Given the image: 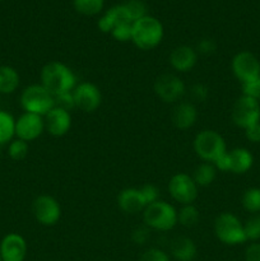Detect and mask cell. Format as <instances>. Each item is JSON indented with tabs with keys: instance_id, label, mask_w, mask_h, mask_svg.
Returning <instances> with one entry per match:
<instances>
[{
	"instance_id": "obj_1",
	"label": "cell",
	"mask_w": 260,
	"mask_h": 261,
	"mask_svg": "<svg viewBox=\"0 0 260 261\" xmlns=\"http://www.w3.org/2000/svg\"><path fill=\"white\" fill-rule=\"evenodd\" d=\"M41 84L54 96H58L74 91L76 87V76L65 64L51 61L41 70Z\"/></svg>"
},
{
	"instance_id": "obj_2",
	"label": "cell",
	"mask_w": 260,
	"mask_h": 261,
	"mask_svg": "<svg viewBox=\"0 0 260 261\" xmlns=\"http://www.w3.org/2000/svg\"><path fill=\"white\" fill-rule=\"evenodd\" d=\"M163 38V25L157 18L145 15L133 23L132 41L140 50H152L157 47Z\"/></svg>"
},
{
	"instance_id": "obj_3",
	"label": "cell",
	"mask_w": 260,
	"mask_h": 261,
	"mask_svg": "<svg viewBox=\"0 0 260 261\" xmlns=\"http://www.w3.org/2000/svg\"><path fill=\"white\" fill-rule=\"evenodd\" d=\"M143 219L147 227L157 231H170L177 223V212L171 204L158 200L145 206Z\"/></svg>"
},
{
	"instance_id": "obj_4",
	"label": "cell",
	"mask_w": 260,
	"mask_h": 261,
	"mask_svg": "<svg viewBox=\"0 0 260 261\" xmlns=\"http://www.w3.org/2000/svg\"><path fill=\"white\" fill-rule=\"evenodd\" d=\"M20 106L25 112L45 116L55 107V98L42 84H32L20 94Z\"/></svg>"
},
{
	"instance_id": "obj_5",
	"label": "cell",
	"mask_w": 260,
	"mask_h": 261,
	"mask_svg": "<svg viewBox=\"0 0 260 261\" xmlns=\"http://www.w3.org/2000/svg\"><path fill=\"white\" fill-rule=\"evenodd\" d=\"M194 150L199 158L209 163H214L226 150V142L219 133L214 130L200 132L194 139Z\"/></svg>"
},
{
	"instance_id": "obj_6",
	"label": "cell",
	"mask_w": 260,
	"mask_h": 261,
	"mask_svg": "<svg viewBox=\"0 0 260 261\" xmlns=\"http://www.w3.org/2000/svg\"><path fill=\"white\" fill-rule=\"evenodd\" d=\"M214 233L217 239L226 245H240L247 241L244 224L232 213H222L214 221Z\"/></svg>"
},
{
	"instance_id": "obj_7",
	"label": "cell",
	"mask_w": 260,
	"mask_h": 261,
	"mask_svg": "<svg viewBox=\"0 0 260 261\" xmlns=\"http://www.w3.org/2000/svg\"><path fill=\"white\" fill-rule=\"evenodd\" d=\"M231 117L233 124L242 129H247L257 124L260 120L259 101L242 94L232 107Z\"/></svg>"
},
{
	"instance_id": "obj_8",
	"label": "cell",
	"mask_w": 260,
	"mask_h": 261,
	"mask_svg": "<svg viewBox=\"0 0 260 261\" xmlns=\"http://www.w3.org/2000/svg\"><path fill=\"white\" fill-rule=\"evenodd\" d=\"M168 193L181 205L193 204L198 196V185L186 173H177L168 182Z\"/></svg>"
},
{
	"instance_id": "obj_9",
	"label": "cell",
	"mask_w": 260,
	"mask_h": 261,
	"mask_svg": "<svg viewBox=\"0 0 260 261\" xmlns=\"http://www.w3.org/2000/svg\"><path fill=\"white\" fill-rule=\"evenodd\" d=\"M32 213L42 226H54L61 217L60 204L50 195H40L33 200Z\"/></svg>"
},
{
	"instance_id": "obj_10",
	"label": "cell",
	"mask_w": 260,
	"mask_h": 261,
	"mask_svg": "<svg viewBox=\"0 0 260 261\" xmlns=\"http://www.w3.org/2000/svg\"><path fill=\"white\" fill-rule=\"evenodd\" d=\"M232 71L242 84L250 83L259 78L260 63L254 54L242 51L232 59Z\"/></svg>"
},
{
	"instance_id": "obj_11",
	"label": "cell",
	"mask_w": 260,
	"mask_h": 261,
	"mask_svg": "<svg viewBox=\"0 0 260 261\" xmlns=\"http://www.w3.org/2000/svg\"><path fill=\"white\" fill-rule=\"evenodd\" d=\"M185 84L173 74H162L154 83V92L158 98L166 103H175L185 94Z\"/></svg>"
},
{
	"instance_id": "obj_12",
	"label": "cell",
	"mask_w": 260,
	"mask_h": 261,
	"mask_svg": "<svg viewBox=\"0 0 260 261\" xmlns=\"http://www.w3.org/2000/svg\"><path fill=\"white\" fill-rule=\"evenodd\" d=\"M75 109L83 112H94L102 102V94L98 87L89 82L78 84L73 91Z\"/></svg>"
},
{
	"instance_id": "obj_13",
	"label": "cell",
	"mask_w": 260,
	"mask_h": 261,
	"mask_svg": "<svg viewBox=\"0 0 260 261\" xmlns=\"http://www.w3.org/2000/svg\"><path fill=\"white\" fill-rule=\"evenodd\" d=\"M45 130V121L40 115L24 112L15 120V137L24 142H32L41 137Z\"/></svg>"
},
{
	"instance_id": "obj_14",
	"label": "cell",
	"mask_w": 260,
	"mask_h": 261,
	"mask_svg": "<svg viewBox=\"0 0 260 261\" xmlns=\"http://www.w3.org/2000/svg\"><path fill=\"white\" fill-rule=\"evenodd\" d=\"M0 256L3 261H24L27 256V242L19 233H8L0 242Z\"/></svg>"
},
{
	"instance_id": "obj_15",
	"label": "cell",
	"mask_w": 260,
	"mask_h": 261,
	"mask_svg": "<svg viewBox=\"0 0 260 261\" xmlns=\"http://www.w3.org/2000/svg\"><path fill=\"white\" fill-rule=\"evenodd\" d=\"M43 121H45V129L53 137H63L71 127L70 112L56 106L45 115Z\"/></svg>"
},
{
	"instance_id": "obj_16",
	"label": "cell",
	"mask_w": 260,
	"mask_h": 261,
	"mask_svg": "<svg viewBox=\"0 0 260 261\" xmlns=\"http://www.w3.org/2000/svg\"><path fill=\"white\" fill-rule=\"evenodd\" d=\"M196 60H198L196 51L186 45L173 48L170 55V64L172 65V68L181 73L191 70L195 66Z\"/></svg>"
},
{
	"instance_id": "obj_17",
	"label": "cell",
	"mask_w": 260,
	"mask_h": 261,
	"mask_svg": "<svg viewBox=\"0 0 260 261\" xmlns=\"http://www.w3.org/2000/svg\"><path fill=\"white\" fill-rule=\"evenodd\" d=\"M119 208L126 214H137L145 209L144 199L139 189H125L117 196Z\"/></svg>"
},
{
	"instance_id": "obj_18",
	"label": "cell",
	"mask_w": 260,
	"mask_h": 261,
	"mask_svg": "<svg viewBox=\"0 0 260 261\" xmlns=\"http://www.w3.org/2000/svg\"><path fill=\"white\" fill-rule=\"evenodd\" d=\"M196 117H198L196 107L190 102H181L176 105L171 115L173 125L181 130H186L193 126L196 121Z\"/></svg>"
},
{
	"instance_id": "obj_19",
	"label": "cell",
	"mask_w": 260,
	"mask_h": 261,
	"mask_svg": "<svg viewBox=\"0 0 260 261\" xmlns=\"http://www.w3.org/2000/svg\"><path fill=\"white\" fill-rule=\"evenodd\" d=\"M228 153V161H229V172H233L236 175H242V173L247 172L251 168L254 158H252L251 153L245 148H236V149L231 150Z\"/></svg>"
},
{
	"instance_id": "obj_20",
	"label": "cell",
	"mask_w": 260,
	"mask_h": 261,
	"mask_svg": "<svg viewBox=\"0 0 260 261\" xmlns=\"http://www.w3.org/2000/svg\"><path fill=\"white\" fill-rule=\"evenodd\" d=\"M196 252L195 244L189 237H177L171 244V255L177 261H193Z\"/></svg>"
},
{
	"instance_id": "obj_21",
	"label": "cell",
	"mask_w": 260,
	"mask_h": 261,
	"mask_svg": "<svg viewBox=\"0 0 260 261\" xmlns=\"http://www.w3.org/2000/svg\"><path fill=\"white\" fill-rule=\"evenodd\" d=\"M19 74L14 68L8 65L0 66V93L10 94L19 86Z\"/></svg>"
},
{
	"instance_id": "obj_22",
	"label": "cell",
	"mask_w": 260,
	"mask_h": 261,
	"mask_svg": "<svg viewBox=\"0 0 260 261\" xmlns=\"http://www.w3.org/2000/svg\"><path fill=\"white\" fill-rule=\"evenodd\" d=\"M15 135V120L9 112L0 110V145L12 142Z\"/></svg>"
},
{
	"instance_id": "obj_23",
	"label": "cell",
	"mask_w": 260,
	"mask_h": 261,
	"mask_svg": "<svg viewBox=\"0 0 260 261\" xmlns=\"http://www.w3.org/2000/svg\"><path fill=\"white\" fill-rule=\"evenodd\" d=\"M217 175V168L213 163L204 162L196 167L194 171L193 178L198 186H209L214 181Z\"/></svg>"
},
{
	"instance_id": "obj_24",
	"label": "cell",
	"mask_w": 260,
	"mask_h": 261,
	"mask_svg": "<svg viewBox=\"0 0 260 261\" xmlns=\"http://www.w3.org/2000/svg\"><path fill=\"white\" fill-rule=\"evenodd\" d=\"M199 219H200V214L199 211L193 205V204H186L183 205V208L177 212V222L181 223L184 227H194L198 224Z\"/></svg>"
},
{
	"instance_id": "obj_25",
	"label": "cell",
	"mask_w": 260,
	"mask_h": 261,
	"mask_svg": "<svg viewBox=\"0 0 260 261\" xmlns=\"http://www.w3.org/2000/svg\"><path fill=\"white\" fill-rule=\"evenodd\" d=\"M74 8L83 15H96L102 10L105 0H73Z\"/></svg>"
},
{
	"instance_id": "obj_26",
	"label": "cell",
	"mask_w": 260,
	"mask_h": 261,
	"mask_svg": "<svg viewBox=\"0 0 260 261\" xmlns=\"http://www.w3.org/2000/svg\"><path fill=\"white\" fill-rule=\"evenodd\" d=\"M241 203L242 206L250 213L260 212V189L251 188L245 191Z\"/></svg>"
},
{
	"instance_id": "obj_27",
	"label": "cell",
	"mask_w": 260,
	"mask_h": 261,
	"mask_svg": "<svg viewBox=\"0 0 260 261\" xmlns=\"http://www.w3.org/2000/svg\"><path fill=\"white\" fill-rule=\"evenodd\" d=\"M122 5H124L127 17L133 23L147 15V7L142 0H129Z\"/></svg>"
},
{
	"instance_id": "obj_28",
	"label": "cell",
	"mask_w": 260,
	"mask_h": 261,
	"mask_svg": "<svg viewBox=\"0 0 260 261\" xmlns=\"http://www.w3.org/2000/svg\"><path fill=\"white\" fill-rule=\"evenodd\" d=\"M8 154L13 161H22L28 154V143L24 140L14 139L9 143Z\"/></svg>"
},
{
	"instance_id": "obj_29",
	"label": "cell",
	"mask_w": 260,
	"mask_h": 261,
	"mask_svg": "<svg viewBox=\"0 0 260 261\" xmlns=\"http://www.w3.org/2000/svg\"><path fill=\"white\" fill-rule=\"evenodd\" d=\"M133 33V23L132 22H121L117 23L112 30L111 36L116 41L120 42H126V41L132 40Z\"/></svg>"
},
{
	"instance_id": "obj_30",
	"label": "cell",
	"mask_w": 260,
	"mask_h": 261,
	"mask_svg": "<svg viewBox=\"0 0 260 261\" xmlns=\"http://www.w3.org/2000/svg\"><path fill=\"white\" fill-rule=\"evenodd\" d=\"M244 231L246 240L256 241L260 239V216L250 217L244 224Z\"/></svg>"
},
{
	"instance_id": "obj_31",
	"label": "cell",
	"mask_w": 260,
	"mask_h": 261,
	"mask_svg": "<svg viewBox=\"0 0 260 261\" xmlns=\"http://www.w3.org/2000/svg\"><path fill=\"white\" fill-rule=\"evenodd\" d=\"M55 98V106L60 107V109L66 110V111L70 112V110L75 109V102H74V96L73 92H66V93L58 94V96H54Z\"/></svg>"
},
{
	"instance_id": "obj_32",
	"label": "cell",
	"mask_w": 260,
	"mask_h": 261,
	"mask_svg": "<svg viewBox=\"0 0 260 261\" xmlns=\"http://www.w3.org/2000/svg\"><path fill=\"white\" fill-rule=\"evenodd\" d=\"M139 190L140 193H142V196L147 205L160 200V191H158V189L155 188L154 185L148 184V185H144L142 189H139Z\"/></svg>"
},
{
	"instance_id": "obj_33",
	"label": "cell",
	"mask_w": 260,
	"mask_h": 261,
	"mask_svg": "<svg viewBox=\"0 0 260 261\" xmlns=\"http://www.w3.org/2000/svg\"><path fill=\"white\" fill-rule=\"evenodd\" d=\"M139 261H171L170 256L160 249H149L144 251Z\"/></svg>"
},
{
	"instance_id": "obj_34",
	"label": "cell",
	"mask_w": 260,
	"mask_h": 261,
	"mask_svg": "<svg viewBox=\"0 0 260 261\" xmlns=\"http://www.w3.org/2000/svg\"><path fill=\"white\" fill-rule=\"evenodd\" d=\"M242 93L244 96L251 97L254 99H260V75L255 81L250 82V83L242 84Z\"/></svg>"
},
{
	"instance_id": "obj_35",
	"label": "cell",
	"mask_w": 260,
	"mask_h": 261,
	"mask_svg": "<svg viewBox=\"0 0 260 261\" xmlns=\"http://www.w3.org/2000/svg\"><path fill=\"white\" fill-rule=\"evenodd\" d=\"M190 94L195 101L204 102L206 98H208V88L201 83L194 84L190 89Z\"/></svg>"
},
{
	"instance_id": "obj_36",
	"label": "cell",
	"mask_w": 260,
	"mask_h": 261,
	"mask_svg": "<svg viewBox=\"0 0 260 261\" xmlns=\"http://www.w3.org/2000/svg\"><path fill=\"white\" fill-rule=\"evenodd\" d=\"M149 239V231L147 227H138L133 231L132 240L138 245H144Z\"/></svg>"
},
{
	"instance_id": "obj_37",
	"label": "cell",
	"mask_w": 260,
	"mask_h": 261,
	"mask_svg": "<svg viewBox=\"0 0 260 261\" xmlns=\"http://www.w3.org/2000/svg\"><path fill=\"white\" fill-rule=\"evenodd\" d=\"M216 42L213 40H211V38H203L198 43V51L200 54H203V55H211V54H213L216 51Z\"/></svg>"
},
{
	"instance_id": "obj_38",
	"label": "cell",
	"mask_w": 260,
	"mask_h": 261,
	"mask_svg": "<svg viewBox=\"0 0 260 261\" xmlns=\"http://www.w3.org/2000/svg\"><path fill=\"white\" fill-rule=\"evenodd\" d=\"M246 261H260V244H251L245 251Z\"/></svg>"
},
{
	"instance_id": "obj_39",
	"label": "cell",
	"mask_w": 260,
	"mask_h": 261,
	"mask_svg": "<svg viewBox=\"0 0 260 261\" xmlns=\"http://www.w3.org/2000/svg\"><path fill=\"white\" fill-rule=\"evenodd\" d=\"M246 130V138L250 142L259 143L260 142V122L252 125V126L247 127Z\"/></svg>"
},
{
	"instance_id": "obj_40",
	"label": "cell",
	"mask_w": 260,
	"mask_h": 261,
	"mask_svg": "<svg viewBox=\"0 0 260 261\" xmlns=\"http://www.w3.org/2000/svg\"><path fill=\"white\" fill-rule=\"evenodd\" d=\"M0 261H3V260H2V256H0Z\"/></svg>"
},
{
	"instance_id": "obj_41",
	"label": "cell",
	"mask_w": 260,
	"mask_h": 261,
	"mask_svg": "<svg viewBox=\"0 0 260 261\" xmlns=\"http://www.w3.org/2000/svg\"><path fill=\"white\" fill-rule=\"evenodd\" d=\"M0 2H2V0H0Z\"/></svg>"
}]
</instances>
